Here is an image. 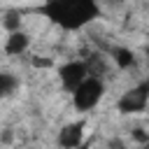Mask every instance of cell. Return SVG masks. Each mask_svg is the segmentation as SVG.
<instances>
[{
	"label": "cell",
	"mask_w": 149,
	"mask_h": 149,
	"mask_svg": "<svg viewBox=\"0 0 149 149\" xmlns=\"http://www.w3.org/2000/svg\"><path fill=\"white\" fill-rule=\"evenodd\" d=\"M56 74H58L61 86H63L68 93H72V91H74V88H77V86L88 77V70H86L84 61H68V63L58 65Z\"/></svg>",
	"instance_id": "4"
},
{
	"label": "cell",
	"mask_w": 149,
	"mask_h": 149,
	"mask_svg": "<svg viewBox=\"0 0 149 149\" xmlns=\"http://www.w3.org/2000/svg\"><path fill=\"white\" fill-rule=\"evenodd\" d=\"M0 140H2V142H9V140H12V130L7 128V130L2 133V137H0Z\"/></svg>",
	"instance_id": "13"
},
{
	"label": "cell",
	"mask_w": 149,
	"mask_h": 149,
	"mask_svg": "<svg viewBox=\"0 0 149 149\" xmlns=\"http://www.w3.org/2000/svg\"><path fill=\"white\" fill-rule=\"evenodd\" d=\"M107 149H126V142H123L121 137H112V140L107 142Z\"/></svg>",
	"instance_id": "11"
},
{
	"label": "cell",
	"mask_w": 149,
	"mask_h": 149,
	"mask_svg": "<svg viewBox=\"0 0 149 149\" xmlns=\"http://www.w3.org/2000/svg\"><path fill=\"white\" fill-rule=\"evenodd\" d=\"M33 65H35V68H49V65H51V61H49V58H40V56H37V58H33Z\"/></svg>",
	"instance_id": "12"
},
{
	"label": "cell",
	"mask_w": 149,
	"mask_h": 149,
	"mask_svg": "<svg viewBox=\"0 0 149 149\" xmlns=\"http://www.w3.org/2000/svg\"><path fill=\"white\" fill-rule=\"evenodd\" d=\"M147 63H149V49H147Z\"/></svg>",
	"instance_id": "14"
},
{
	"label": "cell",
	"mask_w": 149,
	"mask_h": 149,
	"mask_svg": "<svg viewBox=\"0 0 149 149\" xmlns=\"http://www.w3.org/2000/svg\"><path fill=\"white\" fill-rule=\"evenodd\" d=\"M21 23H23V16H21V12H19V9H9V12H5V16H2V28L7 30V35L23 30V28H21Z\"/></svg>",
	"instance_id": "8"
},
{
	"label": "cell",
	"mask_w": 149,
	"mask_h": 149,
	"mask_svg": "<svg viewBox=\"0 0 149 149\" xmlns=\"http://www.w3.org/2000/svg\"><path fill=\"white\" fill-rule=\"evenodd\" d=\"M109 58L119 70H130L135 65V51L128 47H112L109 49Z\"/></svg>",
	"instance_id": "7"
},
{
	"label": "cell",
	"mask_w": 149,
	"mask_h": 149,
	"mask_svg": "<svg viewBox=\"0 0 149 149\" xmlns=\"http://www.w3.org/2000/svg\"><path fill=\"white\" fill-rule=\"evenodd\" d=\"M149 107V79L135 84L133 88L123 91L121 98L116 100V109L121 114H140Z\"/></svg>",
	"instance_id": "3"
},
{
	"label": "cell",
	"mask_w": 149,
	"mask_h": 149,
	"mask_svg": "<svg viewBox=\"0 0 149 149\" xmlns=\"http://www.w3.org/2000/svg\"><path fill=\"white\" fill-rule=\"evenodd\" d=\"M133 140H137L140 144H144V142H149V133H144L142 128H133Z\"/></svg>",
	"instance_id": "10"
},
{
	"label": "cell",
	"mask_w": 149,
	"mask_h": 149,
	"mask_svg": "<svg viewBox=\"0 0 149 149\" xmlns=\"http://www.w3.org/2000/svg\"><path fill=\"white\" fill-rule=\"evenodd\" d=\"M19 88V77L12 72H0V100L9 98Z\"/></svg>",
	"instance_id": "9"
},
{
	"label": "cell",
	"mask_w": 149,
	"mask_h": 149,
	"mask_svg": "<svg viewBox=\"0 0 149 149\" xmlns=\"http://www.w3.org/2000/svg\"><path fill=\"white\" fill-rule=\"evenodd\" d=\"M30 47V35L26 30H19V33H12L7 35L5 40V54L7 56H23Z\"/></svg>",
	"instance_id": "6"
},
{
	"label": "cell",
	"mask_w": 149,
	"mask_h": 149,
	"mask_svg": "<svg viewBox=\"0 0 149 149\" xmlns=\"http://www.w3.org/2000/svg\"><path fill=\"white\" fill-rule=\"evenodd\" d=\"M84 128H86V121H81V119L65 123L58 130V135H56L58 147H63V149H77L81 144V140H84Z\"/></svg>",
	"instance_id": "5"
},
{
	"label": "cell",
	"mask_w": 149,
	"mask_h": 149,
	"mask_svg": "<svg viewBox=\"0 0 149 149\" xmlns=\"http://www.w3.org/2000/svg\"><path fill=\"white\" fill-rule=\"evenodd\" d=\"M37 12H42L63 30H79L100 14V7L91 0H51L37 7Z\"/></svg>",
	"instance_id": "1"
},
{
	"label": "cell",
	"mask_w": 149,
	"mask_h": 149,
	"mask_svg": "<svg viewBox=\"0 0 149 149\" xmlns=\"http://www.w3.org/2000/svg\"><path fill=\"white\" fill-rule=\"evenodd\" d=\"M105 95V81L98 77H86L74 91H72V105L79 112H88L93 107H98V102Z\"/></svg>",
	"instance_id": "2"
}]
</instances>
